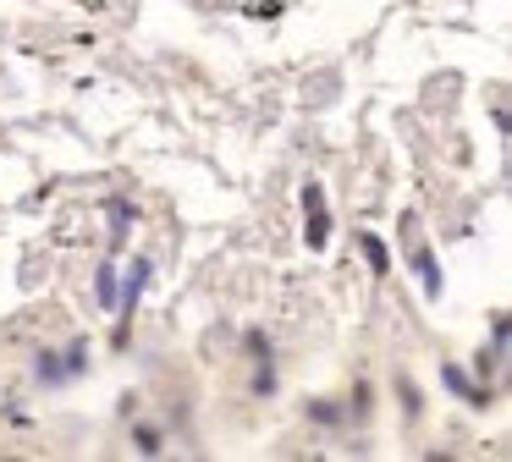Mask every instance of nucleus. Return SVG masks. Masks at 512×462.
<instances>
[{
    "label": "nucleus",
    "instance_id": "1",
    "mask_svg": "<svg viewBox=\"0 0 512 462\" xmlns=\"http://www.w3.org/2000/svg\"><path fill=\"white\" fill-rule=\"evenodd\" d=\"M303 209H309V248H325V237H331V220H325V193L320 187H303Z\"/></svg>",
    "mask_w": 512,
    "mask_h": 462
},
{
    "label": "nucleus",
    "instance_id": "2",
    "mask_svg": "<svg viewBox=\"0 0 512 462\" xmlns=\"http://www.w3.org/2000/svg\"><path fill=\"white\" fill-rule=\"evenodd\" d=\"M364 253H369V264H375V270H391V259H386V248H380L375 237H364Z\"/></svg>",
    "mask_w": 512,
    "mask_h": 462
}]
</instances>
